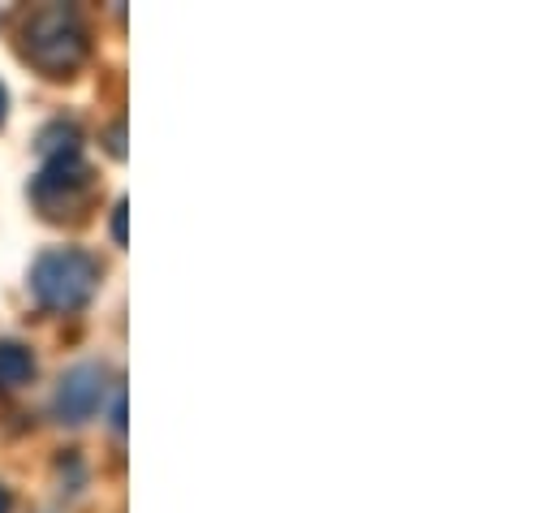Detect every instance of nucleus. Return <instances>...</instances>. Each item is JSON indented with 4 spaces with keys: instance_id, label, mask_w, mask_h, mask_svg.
<instances>
[{
    "instance_id": "nucleus-1",
    "label": "nucleus",
    "mask_w": 556,
    "mask_h": 513,
    "mask_svg": "<svg viewBox=\"0 0 556 513\" xmlns=\"http://www.w3.org/2000/svg\"><path fill=\"white\" fill-rule=\"evenodd\" d=\"M22 57L35 70H43L48 78H70L83 65V57H87V26L78 22L74 9L48 4V9L26 17V26H22Z\"/></svg>"
},
{
    "instance_id": "nucleus-3",
    "label": "nucleus",
    "mask_w": 556,
    "mask_h": 513,
    "mask_svg": "<svg viewBox=\"0 0 556 513\" xmlns=\"http://www.w3.org/2000/svg\"><path fill=\"white\" fill-rule=\"evenodd\" d=\"M87 186H91V168L83 160V151H70V155H52L35 182V203L61 221L65 212L78 216L87 208Z\"/></svg>"
},
{
    "instance_id": "nucleus-10",
    "label": "nucleus",
    "mask_w": 556,
    "mask_h": 513,
    "mask_svg": "<svg viewBox=\"0 0 556 513\" xmlns=\"http://www.w3.org/2000/svg\"><path fill=\"white\" fill-rule=\"evenodd\" d=\"M4 104H9V96H4V87H0V122H4Z\"/></svg>"
},
{
    "instance_id": "nucleus-7",
    "label": "nucleus",
    "mask_w": 556,
    "mask_h": 513,
    "mask_svg": "<svg viewBox=\"0 0 556 513\" xmlns=\"http://www.w3.org/2000/svg\"><path fill=\"white\" fill-rule=\"evenodd\" d=\"M113 238H117V247L126 242V203L113 208Z\"/></svg>"
},
{
    "instance_id": "nucleus-5",
    "label": "nucleus",
    "mask_w": 556,
    "mask_h": 513,
    "mask_svg": "<svg viewBox=\"0 0 556 513\" xmlns=\"http://www.w3.org/2000/svg\"><path fill=\"white\" fill-rule=\"evenodd\" d=\"M30 376H35L30 350H22L13 341H0V392H13V388L30 385Z\"/></svg>"
},
{
    "instance_id": "nucleus-2",
    "label": "nucleus",
    "mask_w": 556,
    "mask_h": 513,
    "mask_svg": "<svg viewBox=\"0 0 556 513\" xmlns=\"http://www.w3.org/2000/svg\"><path fill=\"white\" fill-rule=\"evenodd\" d=\"M100 285V263L87 251L61 247V251H43L30 267V289L39 298V306L48 311H78L91 302Z\"/></svg>"
},
{
    "instance_id": "nucleus-4",
    "label": "nucleus",
    "mask_w": 556,
    "mask_h": 513,
    "mask_svg": "<svg viewBox=\"0 0 556 513\" xmlns=\"http://www.w3.org/2000/svg\"><path fill=\"white\" fill-rule=\"evenodd\" d=\"M104 392H109V380L100 367H74L56 388V414L65 423H87L104 405Z\"/></svg>"
},
{
    "instance_id": "nucleus-6",
    "label": "nucleus",
    "mask_w": 556,
    "mask_h": 513,
    "mask_svg": "<svg viewBox=\"0 0 556 513\" xmlns=\"http://www.w3.org/2000/svg\"><path fill=\"white\" fill-rule=\"evenodd\" d=\"M39 151L52 160V155H70V151H78V129L65 126V122H56V126L43 129V138H39Z\"/></svg>"
},
{
    "instance_id": "nucleus-9",
    "label": "nucleus",
    "mask_w": 556,
    "mask_h": 513,
    "mask_svg": "<svg viewBox=\"0 0 556 513\" xmlns=\"http://www.w3.org/2000/svg\"><path fill=\"white\" fill-rule=\"evenodd\" d=\"M9 510H13V501H9V492L0 488V513H9Z\"/></svg>"
},
{
    "instance_id": "nucleus-8",
    "label": "nucleus",
    "mask_w": 556,
    "mask_h": 513,
    "mask_svg": "<svg viewBox=\"0 0 556 513\" xmlns=\"http://www.w3.org/2000/svg\"><path fill=\"white\" fill-rule=\"evenodd\" d=\"M109 151H113V155L126 151V147H122V126H113V134H109Z\"/></svg>"
}]
</instances>
